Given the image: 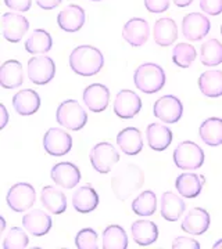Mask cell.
I'll return each mask as SVG.
<instances>
[{"mask_svg": "<svg viewBox=\"0 0 222 249\" xmlns=\"http://www.w3.org/2000/svg\"><path fill=\"white\" fill-rule=\"evenodd\" d=\"M144 184L143 170L133 163H128L117 170L111 178V190L120 201H126L133 193L139 191Z\"/></svg>", "mask_w": 222, "mask_h": 249, "instance_id": "obj_2", "label": "cell"}, {"mask_svg": "<svg viewBox=\"0 0 222 249\" xmlns=\"http://www.w3.org/2000/svg\"><path fill=\"white\" fill-rule=\"evenodd\" d=\"M83 103L92 112H103L110 103V90L101 83L89 85L83 90Z\"/></svg>", "mask_w": 222, "mask_h": 249, "instance_id": "obj_17", "label": "cell"}, {"mask_svg": "<svg viewBox=\"0 0 222 249\" xmlns=\"http://www.w3.org/2000/svg\"><path fill=\"white\" fill-rule=\"evenodd\" d=\"M133 82L136 89H139L142 93L154 94L165 86L167 76L159 64L144 62L136 68L133 73Z\"/></svg>", "mask_w": 222, "mask_h": 249, "instance_id": "obj_3", "label": "cell"}, {"mask_svg": "<svg viewBox=\"0 0 222 249\" xmlns=\"http://www.w3.org/2000/svg\"><path fill=\"white\" fill-rule=\"evenodd\" d=\"M221 35H222V25H221Z\"/></svg>", "mask_w": 222, "mask_h": 249, "instance_id": "obj_49", "label": "cell"}, {"mask_svg": "<svg viewBox=\"0 0 222 249\" xmlns=\"http://www.w3.org/2000/svg\"><path fill=\"white\" fill-rule=\"evenodd\" d=\"M35 1L42 10H53L61 4L62 0H35Z\"/></svg>", "mask_w": 222, "mask_h": 249, "instance_id": "obj_43", "label": "cell"}, {"mask_svg": "<svg viewBox=\"0 0 222 249\" xmlns=\"http://www.w3.org/2000/svg\"><path fill=\"white\" fill-rule=\"evenodd\" d=\"M99 235L93 229H82L75 237V247L80 249H98Z\"/></svg>", "mask_w": 222, "mask_h": 249, "instance_id": "obj_38", "label": "cell"}, {"mask_svg": "<svg viewBox=\"0 0 222 249\" xmlns=\"http://www.w3.org/2000/svg\"><path fill=\"white\" fill-rule=\"evenodd\" d=\"M28 78L35 85H47L56 75V64L49 55H34L28 61Z\"/></svg>", "mask_w": 222, "mask_h": 249, "instance_id": "obj_8", "label": "cell"}, {"mask_svg": "<svg viewBox=\"0 0 222 249\" xmlns=\"http://www.w3.org/2000/svg\"><path fill=\"white\" fill-rule=\"evenodd\" d=\"M0 222H1V230H0V231L3 232L4 231V227H6V220H4V217H1V219H0Z\"/></svg>", "mask_w": 222, "mask_h": 249, "instance_id": "obj_47", "label": "cell"}, {"mask_svg": "<svg viewBox=\"0 0 222 249\" xmlns=\"http://www.w3.org/2000/svg\"><path fill=\"white\" fill-rule=\"evenodd\" d=\"M204 183L205 180L203 176L187 172V173H182L178 176L175 180V188L178 190L179 196L192 199V198H196L202 194Z\"/></svg>", "mask_w": 222, "mask_h": 249, "instance_id": "obj_27", "label": "cell"}, {"mask_svg": "<svg viewBox=\"0 0 222 249\" xmlns=\"http://www.w3.org/2000/svg\"><path fill=\"white\" fill-rule=\"evenodd\" d=\"M117 144L125 155H138L143 150L142 133L136 127H125L117 136Z\"/></svg>", "mask_w": 222, "mask_h": 249, "instance_id": "obj_26", "label": "cell"}, {"mask_svg": "<svg viewBox=\"0 0 222 249\" xmlns=\"http://www.w3.org/2000/svg\"><path fill=\"white\" fill-rule=\"evenodd\" d=\"M13 107H14L18 115H34L40 107V97H39V94L36 93L35 90H20L13 97Z\"/></svg>", "mask_w": 222, "mask_h": 249, "instance_id": "obj_24", "label": "cell"}, {"mask_svg": "<svg viewBox=\"0 0 222 249\" xmlns=\"http://www.w3.org/2000/svg\"><path fill=\"white\" fill-rule=\"evenodd\" d=\"M114 114L121 119H132L142 109V100L141 97L132 91V90L124 89L118 91L114 100Z\"/></svg>", "mask_w": 222, "mask_h": 249, "instance_id": "obj_13", "label": "cell"}, {"mask_svg": "<svg viewBox=\"0 0 222 249\" xmlns=\"http://www.w3.org/2000/svg\"><path fill=\"white\" fill-rule=\"evenodd\" d=\"M29 244L27 232L21 227H11L3 240V249H24Z\"/></svg>", "mask_w": 222, "mask_h": 249, "instance_id": "obj_37", "label": "cell"}, {"mask_svg": "<svg viewBox=\"0 0 222 249\" xmlns=\"http://www.w3.org/2000/svg\"><path fill=\"white\" fill-rule=\"evenodd\" d=\"M183 198V196H182ZM181 196L172 191H167L161 196L160 212L167 222H178L186 211V204Z\"/></svg>", "mask_w": 222, "mask_h": 249, "instance_id": "obj_21", "label": "cell"}, {"mask_svg": "<svg viewBox=\"0 0 222 249\" xmlns=\"http://www.w3.org/2000/svg\"><path fill=\"white\" fill-rule=\"evenodd\" d=\"M104 55L98 47L82 45L75 47L70 54V67L80 76H93L103 70Z\"/></svg>", "mask_w": 222, "mask_h": 249, "instance_id": "obj_1", "label": "cell"}, {"mask_svg": "<svg viewBox=\"0 0 222 249\" xmlns=\"http://www.w3.org/2000/svg\"><path fill=\"white\" fill-rule=\"evenodd\" d=\"M200 9L208 16H220L222 13V0H200Z\"/></svg>", "mask_w": 222, "mask_h": 249, "instance_id": "obj_39", "label": "cell"}, {"mask_svg": "<svg viewBox=\"0 0 222 249\" xmlns=\"http://www.w3.org/2000/svg\"><path fill=\"white\" fill-rule=\"evenodd\" d=\"M174 162L179 169L196 170L204 163L203 148L193 142H182L174 150Z\"/></svg>", "mask_w": 222, "mask_h": 249, "instance_id": "obj_5", "label": "cell"}, {"mask_svg": "<svg viewBox=\"0 0 222 249\" xmlns=\"http://www.w3.org/2000/svg\"><path fill=\"white\" fill-rule=\"evenodd\" d=\"M153 37L156 45L168 47L174 45L178 39V25L172 18H160L156 21L153 28Z\"/></svg>", "mask_w": 222, "mask_h": 249, "instance_id": "obj_25", "label": "cell"}, {"mask_svg": "<svg viewBox=\"0 0 222 249\" xmlns=\"http://www.w3.org/2000/svg\"><path fill=\"white\" fill-rule=\"evenodd\" d=\"M89 158H90V163H92L93 169L101 175H106V173L111 172L113 166L120 160V154L113 144L101 142H98L90 150Z\"/></svg>", "mask_w": 222, "mask_h": 249, "instance_id": "obj_6", "label": "cell"}, {"mask_svg": "<svg viewBox=\"0 0 222 249\" xmlns=\"http://www.w3.org/2000/svg\"><path fill=\"white\" fill-rule=\"evenodd\" d=\"M197 57L195 46L189 43H178L172 50V61L179 68H189Z\"/></svg>", "mask_w": 222, "mask_h": 249, "instance_id": "obj_36", "label": "cell"}, {"mask_svg": "<svg viewBox=\"0 0 222 249\" xmlns=\"http://www.w3.org/2000/svg\"><path fill=\"white\" fill-rule=\"evenodd\" d=\"M199 89L205 97L217 98L222 96V71L208 70L199 78Z\"/></svg>", "mask_w": 222, "mask_h": 249, "instance_id": "obj_30", "label": "cell"}, {"mask_svg": "<svg viewBox=\"0 0 222 249\" xmlns=\"http://www.w3.org/2000/svg\"><path fill=\"white\" fill-rule=\"evenodd\" d=\"M131 234L139 247H149L159 238V227L150 220H136L131 226Z\"/></svg>", "mask_w": 222, "mask_h": 249, "instance_id": "obj_29", "label": "cell"}, {"mask_svg": "<svg viewBox=\"0 0 222 249\" xmlns=\"http://www.w3.org/2000/svg\"><path fill=\"white\" fill-rule=\"evenodd\" d=\"M24 83L22 64L17 60H9L0 67V85L3 89H17Z\"/></svg>", "mask_w": 222, "mask_h": 249, "instance_id": "obj_22", "label": "cell"}, {"mask_svg": "<svg viewBox=\"0 0 222 249\" xmlns=\"http://www.w3.org/2000/svg\"><path fill=\"white\" fill-rule=\"evenodd\" d=\"M211 224L210 213L203 208H193L185 216L181 224L182 230L190 235H203Z\"/></svg>", "mask_w": 222, "mask_h": 249, "instance_id": "obj_16", "label": "cell"}, {"mask_svg": "<svg viewBox=\"0 0 222 249\" xmlns=\"http://www.w3.org/2000/svg\"><path fill=\"white\" fill-rule=\"evenodd\" d=\"M211 29V22L202 13H190L182 19V35L190 42L204 39Z\"/></svg>", "mask_w": 222, "mask_h": 249, "instance_id": "obj_12", "label": "cell"}, {"mask_svg": "<svg viewBox=\"0 0 222 249\" xmlns=\"http://www.w3.org/2000/svg\"><path fill=\"white\" fill-rule=\"evenodd\" d=\"M43 148L52 157L67 155L72 148L71 134L59 127H50L43 136Z\"/></svg>", "mask_w": 222, "mask_h": 249, "instance_id": "obj_10", "label": "cell"}, {"mask_svg": "<svg viewBox=\"0 0 222 249\" xmlns=\"http://www.w3.org/2000/svg\"><path fill=\"white\" fill-rule=\"evenodd\" d=\"M171 0H144V7L149 13H164L169 9Z\"/></svg>", "mask_w": 222, "mask_h": 249, "instance_id": "obj_40", "label": "cell"}, {"mask_svg": "<svg viewBox=\"0 0 222 249\" xmlns=\"http://www.w3.org/2000/svg\"><path fill=\"white\" fill-rule=\"evenodd\" d=\"M146 140L151 150L154 151H165L172 142V132L167 124L154 122L146 129Z\"/></svg>", "mask_w": 222, "mask_h": 249, "instance_id": "obj_20", "label": "cell"}, {"mask_svg": "<svg viewBox=\"0 0 222 249\" xmlns=\"http://www.w3.org/2000/svg\"><path fill=\"white\" fill-rule=\"evenodd\" d=\"M213 248L214 249H221L222 248V238H221V240H218L217 242H215V244H214Z\"/></svg>", "mask_w": 222, "mask_h": 249, "instance_id": "obj_46", "label": "cell"}, {"mask_svg": "<svg viewBox=\"0 0 222 249\" xmlns=\"http://www.w3.org/2000/svg\"><path fill=\"white\" fill-rule=\"evenodd\" d=\"M6 201L13 212H27L36 202L35 188L29 183H17L9 190Z\"/></svg>", "mask_w": 222, "mask_h": 249, "instance_id": "obj_7", "label": "cell"}, {"mask_svg": "<svg viewBox=\"0 0 222 249\" xmlns=\"http://www.w3.org/2000/svg\"><path fill=\"white\" fill-rule=\"evenodd\" d=\"M174 3L178 7H187L193 3V0H174Z\"/></svg>", "mask_w": 222, "mask_h": 249, "instance_id": "obj_45", "label": "cell"}, {"mask_svg": "<svg viewBox=\"0 0 222 249\" xmlns=\"http://www.w3.org/2000/svg\"><path fill=\"white\" fill-rule=\"evenodd\" d=\"M4 4L13 11L25 13V11H29V9H31L32 0H4Z\"/></svg>", "mask_w": 222, "mask_h": 249, "instance_id": "obj_42", "label": "cell"}, {"mask_svg": "<svg viewBox=\"0 0 222 249\" xmlns=\"http://www.w3.org/2000/svg\"><path fill=\"white\" fill-rule=\"evenodd\" d=\"M101 247L104 249L128 248V235L118 224H111L104 229L101 234Z\"/></svg>", "mask_w": 222, "mask_h": 249, "instance_id": "obj_33", "label": "cell"}, {"mask_svg": "<svg viewBox=\"0 0 222 249\" xmlns=\"http://www.w3.org/2000/svg\"><path fill=\"white\" fill-rule=\"evenodd\" d=\"M29 29V21L20 13H4L1 16L3 37L11 43H18Z\"/></svg>", "mask_w": 222, "mask_h": 249, "instance_id": "obj_11", "label": "cell"}, {"mask_svg": "<svg viewBox=\"0 0 222 249\" xmlns=\"http://www.w3.org/2000/svg\"><path fill=\"white\" fill-rule=\"evenodd\" d=\"M53 46V39L50 34L44 29H35L25 42V50L29 54L39 55V54H46L52 50Z\"/></svg>", "mask_w": 222, "mask_h": 249, "instance_id": "obj_32", "label": "cell"}, {"mask_svg": "<svg viewBox=\"0 0 222 249\" xmlns=\"http://www.w3.org/2000/svg\"><path fill=\"white\" fill-rule=\"evenodd\" d=\"M199 136L204 144L210 147H218L222 144V119L208 118L199 127Z\"/></svg>", "mask_w": 222, "mask_h": 249, "instance_id": "obj_31", "label": "cell"}, {"mask_svg": "<svg viewBox=\"0 0 222 249\" xmlns=\"http://www.w3.org/2000/svg\"><path fill=\"white\" fill-rule=\"evenodd\" d=\"M86 19L85 10L78 4H68L65 9H62L57 16V24L62 31L74 34L78 32L81 28L83 27Z\"/></svg>", "mask_w": 222, "mask_h": 249, "instance_id": "obj_18", "label": "cell"}, {"mask_svg": "<svg viewBox=\"0 0 222 249\" xmlns=\"http://www.w3.org/2000/svg\"><path fill=\"white\" fill-rule=\"evenodd\" d=\"M99 205V194L90 184L77 188L72 194V206L80 213H90Z\"/></svg>", "mask_w": 222, "mask_h": 249, "instance_id": "obj_23", "label": "cell"}, {"mask_svg": "<svg viewBox=\"0 0 222 249\" xmlns=\"http://www.w3.org/2000/svg\"><path fill=\"white\" fill-rule=\"evenodd\" d=\"M150 36V25L143 18H131L122 28L124 40L132 47L143 46Z\"/></svg>", "mask_w": 222, "mask_h": 249, "instance_id": "obj_14", "label": "cell"}, {"mask_svg": "<svg viewBox=\"0 0 222 249\" xmlns=\"http://www.w3.org/2000/svg\"><path fill=\"white\" fill-rule=\"evenodd\" d=\"M174 249H200V244L190 237H178L172 241Z\"/></svg>", "mask_w": 222, "mask_h": 249, "instance_id": "obj_41", "label": "cell"}, {"mask_svg": "<svg viewBox=\"0 0 222 249\" xmlns=\"http://www.w3.org/2000/svg\"><path fill=\"white\" fill-rule=\"evenodd\" d=\"M200 61L205 67L222 64V43L218 39H210L200 47Z\"/></svg>", "mask_w": 222, "mask_h": 249, "instance_id": "obj_34", "label": "cell"}, {"mask_svg": "<svg viewBox=\"0 0 222 249\" xmlns=\"http://www.w3.org/2000/svg\"><path fill=\"white\" fill-rule=\"evenodd\" d=\"M56 119L60 126L77 132L88 122V114L77 100H65L56 111Z\"/></svg>", "mask_w": 222, "mask_h": 249, "instance_id": "obj_4", "label": "cell"}, {"mask_svg": "<svg viewBox=\"0 0 222 249\" xmlns=\"http://www.w3.org/2000/svg\"><path fill=\"white\" fill-rule=\"evenodd\" d=\"M40 202L52 214H61L67 211V196L60 188L46 186L40 191Z\"/></svg>", "mask_w": 222, "mask_h": 249, "instance_id": "obj_28", "label": "cell"}, {"mask_svg": "<svg viewBox=\"0 0 222 249\" xmlns=\"http://www.w3.org/2000/svg\"><path fill=\"white\" fill-rule=\"evenodd\" d=\"M50 178L56 183V186L71 190L78 186L81 181V172L78 166L71 162H60L52 168Z\"/></svg>", "mask_w": 222, "mask_h": 249, "instance_id": "obj_15", "label": "cell"}, {"mask_svg": "<svg viewBox=\"0 0 222 249\" xmlns=\"http://www.w3.org/2000/svg\"><path fill=\"white\" fill-rule=\"evenodd\" d=\"M132 211L135 214L144 216V217L156 213V211H157V196H156V194L150 190H146V191L141 193L133 199Z\"/></svg>", "mask_w": 222, "mask_h": 249, "instance_id": "obj_35", "label": "cell"}, {"mask_svg": "<svg viewBox=\"0 0 222 249\" xmlns=\"http://www.w3.org/2000/svg\"><path fill=\"white\" fill-rule=\"evenodd\" d=\"M52 217L40 209H34L24 214L22 227L34 237H43L52 229Z\"/></svg>", "mask_w": 222, "mask_h": 249, "instance_id": "obj_19", "label": "cell"}, {"mask_svg": "<svg viewBox=\"0 0 222 249\" xmlns=\"http://www.w3.org/2000/svg\"><path fill=\"white\" fill-rule=\"evenodd\" d=\"M153 114L164 124H177L183 114L182 101L172 94L162 96L154 103Z\"/></svg>", "mask_w": 222, "mask_h": 249, "instance_id": "obj_9", "label": "cell"}, {"mask_svg": "<svg viewBox=\"0 0 222 249\" xmlns=\"http://www.w3.org/2000/svg\"><path fill=\"white\" fill-rule=\"evenodd\" d=\"M92 1H101V0H92Z\"/></svg>", "mask_w": 222, "mask_h": 249, "instance_id": "obj_48", "label": "cell"}, {"mask_svg": "<svg viewBox=\"0 0 222 249\" xmlns=\"http://www.w3.org/2000/svg\"><path fill=\"white\" fill-rule=\"evenodd\" d=\"M0 109H1V124H0V127L1 129H4L6 127V124L9 122V114H7V109L4 107V104H1L0 106Z\"/></svg>", "mask_w": 222, "mask_h": 249, "instance_id": "obj_44", "label": "cell"}]
</instances>
